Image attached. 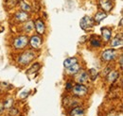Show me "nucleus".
<instances>
[{
	"mask_svg": "<svg viewBox=\"0 0 123 116\" xmlns=\"http://www.w3.org/2000/svg\"><path fill=\"white\" fill-rule=\"evenodd\" d=\"M23 29H24V31H26L28 33L31 32L34 29V22H32V21H26L25 25L23 27Z\"/></svg>",
	"mask_w": 123,
	"mask_h": 116,
	"instance_id": "19",
	"label": "nucleus"
},
{
	"mask_svg": "<svg viewBox=\"0 0 123 116\" xmlns=\"http://www.w3.org/2000/svg\"><path fill=\"white\" fill-rule=\"evenodd\" d=\"M116 57H117V51L115 49H111V48L106 49L101 53V59L102 61H105V62L114 60Z\"/></svg>",
	"mask_w": 123,
	"mask_h": 116,
	"instance_id": "5",
	"label": "nucleus"
},
{
	"mask_svg": "<svg viewBox=\"0 0 123 116\" xmlns=\"http://www.w3.org/2000/svg\"><path fill=\"white\" fill-rule=\"evenodd\" d=\"M99 7L102 10V12H108L112 11L114 5H113L112 1H110V0H99Z\"/></svg>",
	"mask_w": 123,
	"mask_h": 116,
	"instance_id": "8",
	"label": "nucleus"
},
{
	"mask_svg": "<svg viewBox=\"0 0 123 116\" xmlns=\"http://www.w3.org/2000/svg\"><path fill=\"white\" fill-rule=\"evenodd\" d=\"M36 54L33 50H27L25 52H23L17 58V62L23 66H26L28 64H30L31 61L35 58Z\"/></svg>",
	"mask_w": 123,
	"mask_h": 116,
	"instance_id": "1",
	"label": "nucleus"
},
{
	"mask_svg": "<svg viewBox=\"0 0 123 116\" xmlns=\"http://www.w3.org/2000/svg\"><path fill=\"white\" fill-rule=\"evenodd\" d=\"M28 95H29V93H28V92H24V93H20V94H19V96H20L21 98H23V99H24V98H26Z\"/></svg>",
	"mask_w": 123,
	"mask_h": 116,
	"instance_id": "25",
	"label": "nucleus"
},
{
	"mask_svg": "<svg viewBox=\"0 0 123 116\" xmlns=\"http://www.w3.org/2000/svg\"><path fill=\"white\" fill-rule=\"evenodd\" d=\"M107 17V14H106V12H98L96 15H95V17H94V21H95V23L96 24H99L103 19H105Z\"/></svg>",
	"mask_w": 123,
	"mask_h": 116,
	"instance_id": "14",
	"label": "nucleus"
},
{
	"mask_svg": "<svg viewBox=\"0 0 123 116\" xmlns=\"http://www.w3.org/2000/svg\"><path fill=\"white\" fill-rule=\"evenodd\" d=\"M20 9H21V11L22 12H30L31 11V7L30 4H28L26 1H24V0H22V1H20Z\"/></svg>",
	"mask_w": 123,
	"mask_h": 116,
	"instance_id": "20",
	"label": "nucleus"
},
{
	"mask_svg": "<svg viewBox=\"0 0 123 116\" xmlns=\"http://www.w3.org/2000/svg\"><path fill=\"white\" fill-rule=\"evenodd\" d=\"M72 93L76 95V96H83L85 95L87 93H88V88L86 87L84 84H81V83H78L75 84L73 87H72Z\"/></svg>",
	"mask_w": 123,
	"mask_h": 116,
	"instance_id": "4",
	"label": "nucleus"
},
{
	"mask_svg": "<svg viewBox=\"0 0 123 116\" xmlns=\"http://www.w3.org/2000/svg\"><path fill=\"white\" fill-rule=\"evenodd\" d=\"M110 1H116V0H110Z\"/></svg>",
	"mask_w": 123,
	"mask_h": 116,
	"instance_id": "29",
	"label": "nucleus"
},
{
	"mask_svg": "<svg viewBox=\"0 0 123 116\" xmlns=\"http://www.w3.org/2000/svg\"><path fill=\"white\" fill-rule=\"evenodd\" d=\"M29 37L27 35H20L18 37H16L13 41V47L20 50V49H24L27 47V45L29 44Z\"/></svg>",
	"mask_w": 123,
	"mask_h": 116,
	"instance_id": "3",
	"label": "nucleus"
},
{
	"mask_svg": "<svg viewBox=\"0 0 123 116\" xmlns=\"http://www.w3.org/2000/svg\"><path fill=\"white\" fill-rule=\"evenodd\" d=\"M80 66L77 63H75V64H73V65H71V66H69L68 68H66V73L67 74H69V75H76L80 71Z\"/></svg>",
	"mask_w": 123,
	"mask_h": 116,
	"instance_id": "13",
	"label": "nucleus"
},
{
	"mask_svg": "<svg viewBox=\"0 0 123 116\" xmlns=\"http://www.w3.org/2000/svg\"><path fill=\"white\" fill-rule=\"evenodd\" d=\"M78 62V58H67L64 59V61H63V66L65 67V68H68L69 66H71V65H73V64H75V63H77Z\"/></svg>",
	"mask_w": 123,
	"mask_h": 116,
	"instance_id": "18",
	"label": "nucleus"
},
{
	"mask_svg": "<svg viewBox=\"0 0 123 116\" xmlns=\"http://www.w3.org/2000/svg\"><path fill=\"white\" fill-rule=\"evenodd\" d=\"M89 42H90V45L92 47H100L101 46V39L98 35H92Z\"/></svg>",
	"mask_w": 123,
	"mask_h": 116,
	"instance_id": "11",
	"label": "nucleus"
},
{
	"mask_svg": "<svg viewBox=\"0 0 123 116\" xmlns=\"http://www.w3.org/2000/svg\"><path fill=\"white\" fill-rule=\"evenodd\" d=\"M111 35H112V31L109 28L104 27L101 29V37L105 43H108L111 40Z\"/></svg>",
	"mask_w": 123,
	"mask_h": 116,
	"instance_id": "10",
	"label": "nucleus"
},
{
	"mask_svg": "<svg viewBox=\"0 0 123 116\" xmlns=\"http://www.w3.org/2000/svg\"><path fill=\"white\" fill-rule=\"evenodd\" d=\"M3 110H4V107H3V104L0 102V113H2V111H3Z\"/></svg>",
	"mask_w": 123,
	"mask_h": 116,
	"instance_id": "27",
	"label": "nucleus"
},
{
	"mask_svg": "<svg viewBox=\"0 0 123 116\" xmlns=\"http://www.w3.org/2000/svg\"><path fill=\"white\" fill-rule=\"evenodd\" d=\"M106 76H107V80L109 82H115L118 78L119 73L117 72V71H110Z\"/></svg>",
	"mask_w": 123,
	"mask_h": 116,
	"instance_id": "15",
	"label": "nucleus"
},
{
	"mask_svg": "<svg viewBox=\"0 0 123 116\" xmlns=\"http://www.w3.org/2000/svg\"><path fill=\"white\" fill-rule=\"evenodd\" d=\"M31 46L33 49H39L42 46L43 40L39 35H33L31 38V40H29Z\"/></svg>",
	"mask_w": 123,
	"mask_h": 116,
	"instance_id": "6",
	"label": "nucleus"
},
{
	"mask_svg": "<svg viewBox=\"0 0 123 116\" xmlns=\"http://www.w3.org/2000/svg\"><path fill=\"white\" fill-rule=\"evenodd\" d=\"M34 28L36 29L37 33L38 34H44L45 31H46V25H45V22L39 18L37 19L35 22H34Z\"/></svg>",
	"mask_w": 123,
	"mask_h": 116,
	"instance_id": "7",
	"label": "nucleus"
},
{
	"mask_svg": "<svg viewBox=\"0 0 123 116\" xmlns=\"http://www.w3.org/2000/svg\"><path fill=\"white\" fill-rule=\"evenodd\" d=\"M70 116H84V110L81 107H76L70 111Z\"/></svg>",
	"mask_w": 123,
	"mask_h": 116,
	"instance_id": "17",
	"label": "nucleus"
},
{
	"mask_svg": "<svg viewBox=\"0 0 123 116\" xmlns=\"http://www.w3.org/2000/svg\"><path fill=\"white\" fill-rule=\"evenodd\" d=\"M10 114H11V115H13V116L17 115V114H18V110H16V109H13V108H12V109L10 110Z\"/></svg>",
	"mask_w": 123,
	"mask_h": 116,
	"instance_id": "24",
	"label": "nucleus"
},
{
	"mask_svg": "<svg viewBox=\"0 0 123 116\" xmlns=\"http://www.w3.org/2000/svg\"><path fill=\"white\" fill-rule=\"evenodd\" d=\"M95 24L96 23H95L94 19L88 15L83 16L80 21V27L84 31H90L93 29V27L95 26Z\"/></svg>",
	"mask_w": 123,
	"mask_h": 116,
	"instance_id": "2",
	"label": "nucleus"
},
{
	"mask_svg": "<svg viewBox=\"0 0 123 116\" xmlns=\"http://www.w3.org/2000/svg\"><path fill=\"white\" fill-rule=\"evenodd\" d=\"M14 18L17 22H20V23H25L26 21L29 20L30 18V15L28 12H18L14 14Z\"/></svg>",
	"mask_w": 123,
	"mask_h": 116,
	"instance_id": "9",
	"label": "nucleus"
},
{
	"mask_svg": "<svg viewBox=\"0 0 123 116\" xmlns=\"http://www.w3.org/2000/svg\"><path fill=\"white\" fill-rule=\"evenodd\" d=\"M40 67H41L40 63L36 62V63H34V64L31 66V69H29V70L27 71V74H32V73H34V72H37V71L40 69Z\"/></svg>",
	"mask_w": 123,
	"mask_h": 116,
	"instance_id": "23",
	"label": "nucleus"
},
{
	"mask_svg": "<svg viewBox=\"0 0 123 116\" xmlns=\"http://www.w3.org/2000/svg\"><path fill=\"white\" fill-rule=\"evenodd\" d=\"M119 63H120V68H122V56H120L119 58Z\"/></svg>",
	"mask_w": 123,
	"mask_h": 116,
	"instance_id": "28",
	"label": "nucleus"
},
{
	"mask_svg": "<svg viewBox=\"0 0 123 116\" xmlns=\"http://www.w3.org/2000/svg\"><path fill=\"white\" fill-rule=\"evenodd\" d=\"M123 44L122 35L120 34L119 36L117 35L113 41H112V47H121Z\"/></svg>",
	"mask_w": 123,
	"mask_h": 116,
	"instance_id": "16",
	"label": "nucleus"
},
{
	"mask_svg": "<svg viewBox=\"0 0 123 116\" xmlns=\"http://www.w3.org/2000/svg\"><path fill=\"white\" fill-rule=\"evenodd\" d=\"M89 79V75H88V73L86 71H80V73L77 75V81L79 83H85L87 82Z\"/></svg>",
	"mask_w": 123,
	"mask_h": 116,
	"instance_id": "12",
	"label": "nucleus"
},
{
	"mask_svg": "<svg viewBox=\"0 0 123 116\" xmlns=\"http://www.w3.org/2000/svg\"><path fill=\"white\" fill-rule=\"evenodd\" d=\"M87 73H88L89 77H90L92 80H95V79L98 77V72L95 68H91V69H90Z\"/></svg>",
	"mask_w": 123,
	"mask_h": 116,
	"instance_id": "21",
	"label": "nucleus"
},
{
	"mask_svg": "<svg viewBox=\"0 0 123 116\" xmlns=\"http://www.w3.org/2000/svg\"><path fill=\"white\" fill-rule=\"evenodd\" d=\"M72 87H73V85H72V83L69 81V82H67V83H66L65 89H66V90H71V89H72Z\"/></svg>",
	"mask_w": 123,
	"mask_h": 116,
	"instance_id": "26",
	"label": "nucleus"
},
{
	"mask_svg": "<svg viewBox=\"0 0 123 116\" xmlns=\"http://www.w3.org/2000/svg\"><path fill=\"white\" fill-rule=\"evenodd\" d=\"M12 105H13V99H12V97H8V98L5 100V102L3 103L4 109H10V108L12 107Z\"/></svg>",
	"mask_w": 123,
	"mask_h": 116,
	"instance_id": "22",
	"label": "nucleus"
}]
</instances>
